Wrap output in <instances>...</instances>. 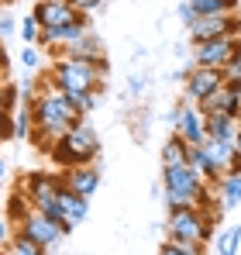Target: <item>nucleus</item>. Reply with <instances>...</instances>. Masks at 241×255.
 <instances>
[{
	"label": "nucleus",
	"instance_id": "1",
	"mask_svg": "<svg viewBox=\"0 0 241 255\" xmlns=\"http://www.w3.org/2000/svg\"><path fill=\"white\" fill-rule=\"evenodd\" d=\"M28 111H31V121H35V131H31L28 141H31L38 152H45V155L55 148V141H59L69 128L83 125V118H86L80 107L52 83L48 73L38 80V97H35V104H31Z\"/></svg>",
	"mask_w": 241,
	"mask_h": 255
},
{
	"label": "nucleus",
	"instance_id": "2",
	"mask_svg": "<svg viewBox=\"0 0 241 255\" xmlns=\"http://www.w3.org/2000/svg\"><path fill=\"white\" fill-rule=\"evenodd\" d=\"M48 76H52V83L59 86L83 114H86V111H93L97 100H100V90H104V80H107V59H104V62H86V59H69V55H62V59L52 62Z\"/></svg>",
	"mask_w": 241,
	"mask_h": 255
},
{
	"label": "nucleus",
	"instance_id": "3",
	"mask_svg": "<svg viewBox=\"0 0 241 255\" xmlns=\"http://www.w3.org/2000/svg\"><path fill=\"white\" fill-rule=\"evenodd\" d=\"M97 155H100V138H97L93 128L83 121V125L69 128L55 141V148L48 152V162L55 166V172H62V169H76V166H93Z\"/></svg>",
	"mask_w": 241,
	"mask_h": 255
},
{
	"label": "nucleus",
	"instance_id": "4",
	"mask_svg": "<svg viewBox=\"0 0 241 255\" xmlns=\"http://www.w3.org/2000/svg\"><path fill=\"white\" fill-rule=\"evenodd\" d=\"M217 217H221V211L203 214L200 207H172L169 221H165L169 242H183V245H203V242H210L214 231H217Z\"/></svg>",
	"mask_w": 241,
	"mask_h": 255
},
{
	"label": "nucleus",
	"instance_id": "5",
	"mask_svg": "<svg viewBox=\"0 0 241 255\" xmlns=\"http://www.w3.org/2000/svg\"><path fill=\"white\" fill-rule=\"evenodd\" d=\"M203 186H207V179H203L190 162H186V166L162 169V190H165L169 211H172V207H197V193H200Z\"/></svg>",
	"mask_w": 241,
	"mask_h": 255
},
{
	"label": "nucleus",
	"instance_id": "6",
	"mask_svg": "<svg viewBox=\"0 0 241 255\" xmlns=\"http://www.w3.org/2000/svg\"><path fill=\"white\" fill-rule=\"evenodd\" d=\"M17 186L28 193V200H31V207H35V211L48 214L52 221L59 217V193H62V179H59V172L35 169V172H28Z\"/></svg>",
	"mask_w": 241,
	"mask_h": 255
},
{
	"label": "nucleus",
	"instance_id": "7",
	"mask_svg": "<svg viewBox=\"0 0 241 255\" xmlns=\"http://www.w3.org/2000/svg\"><path fill=\"white\" fill-rule=\"evenodd\" d=\"M231 62H241V38L224 35L214 42L193 45V66H214V69H228Z\"/></svg>",
	"mask_w": 241,
	"mask_h": 255
},
{
	"label": "nucleus",
	"instance_id": "8",
	"mask_svg": "<svg viewBox=\"0 0 241 255\" xmlns=\"http://www.w3.org/2000/svg\"><path fill=\"white\" fill-rule=\"evenodd\" d=\"M224 35H235L241 38V14H210V17H197L193 28H190V38L193 45L200 42H214V38H224Z\"/></svg>",
	"mask_w": 241,
	"mask_h": 255
},
{
	"label": "nucleus",
	"instance_id": "9",
	"mask_svg": "<svg viewBox=\"0 0 241 255\" xmlns=\"http://www.w3.org/2000/svg\"><path fill=\"white\" fill-rule=\"evenodd\" d=\"M228 83V73L224 69H214V66H193L186 83H183V93H186V104H203L214 90Z\"/></svg>",
	"mask_w": 241,
	"mask_h": 255
},
{
	"label": "nucleus",
	"instance_id": "10",
	"mask_svg": "<svg viewBox=\"0 0 241 255\" xmlns=\"http://www.w3.org/2000/svg\"><path fill=\"white\" fill-rule=\"evenodd\" d=\"M17 231H21L24 238H31L35 245H41L45 252H48L55 242H62V238H66L62 224H59V221H52L48 214H41V211H31L21 224H17Z\"/></svg>",
	"mask_w": 241,
	"mask_h": 255
},
{
	"label": "nucleus",
	"instance_id": "11",
	"mask_svg": "<svg viewBox=\"0 0 241 255\" xmlns=\"http://www.w3.org/2000/svg\"><path fill=\"white\" fill-rule=\"evenodd\" d=\"M31 14L41 24V31H62V28H69V24H76V21L86 17L80 10H73L66 0H38Z\"/></svg>",
	"mask_w": 241,
	"mask_h": 255
},
{
	"label": "nucleus",
	"instance_id": "12",
	"mask_svg": "<svg viewBox=\"0 0 241 255\" xmlns=\"http://www.w3.org/2000/svg\"><path fill=\"white\" fill-rule=\"evenodd\" d=\"M176 134L190 145V148H197L207 141V114H203L197 104H179L176 107Z\"/></svg>",
	"mask_w": 241,
	"mask_h": 255
},
{
	"label": "nucleus",
	"instance_id": "13",
	"mask_svg": "<svg viewBox=\"0 0 241 255\" xmlns=\"http://www.w3.org/2000/svg\"><path fill=\"white\" fill-rule=\"evenodd\" d=\"M203 114H228V118H241V80H228L221 90H214L203 104H197Z\"/></svg>",
	"mask_w": 241,
	"mask_h": 255
},
{
	"label": "nucleus",
	"instance_id": "14",
	"mask_svg": "<svg viewBox=\"0 0 241 255\" xmlns=\"http://www.w3.org/2000/svg\"><path fill=\"white\" fill-rule=\"evenodd\" d=\"M86 217H90V200L62 186V193H59V217H55V221L62 224V231L69 235V231H73L76 224H83Z\"/></svg>",
	"mask_w": 241,
	"mask_h": 255
},
{
	"label": "nucleus",
	"instance_id": "15",
	"mask_svg": "<svg viewBox=\"0 0 241 255\" xmlns=\"http://www.w3.org/2000/svg\"><path fill=\"white\" fill-rule=\"evenodd\" d=\"M59 179H62L66 190H73V193H80V197L90 200L97 193V186H100V169L97 166H76V169H62Z\"/></svg>",
	"mask_w": 241,
	"mask_h": 255
},
{
	"label": "nucleus",
	"instance_id": "16",
	"mask_svg": "<svg viewBox=\"0 0 241 255\" xmlns=\"http://www.w3.org/2000/svg\"><path fill=\"white\" fill-rule=\"evenodd\" d=\"M62 55H69V59H86V62H104V42L93 35V31H86L83 38H76L73 45H66L62 52H59V59Z\"/></svg>",
	"mask_w": 241,
	"mask_h": 255
},
{
	"label": "nucleus",
	"instance_id": "17",
	"mask_svg": "<svg viewBox=\"0 0 241 255\" xmlns=\"http://www.w3.org/2000/svg\"><path fill=\"white\" fill-rule=\"evenodd\" d=\"M241 121L238 118H228V114H207V138L214 141H235Z\"/></svg>",
	"mask_w": 241,
	"mask_h": 255
},
{
	"label": "nucleus",
	"instance_id": "18",
	"mask_svg": "<svg viewBox=\"0 0 241 255\" xmlns=\"http://www.w3.org/2000/svg\"><path fill=\"white\" fill-rule=\"evenodd\" d=\"M190 162V145L179 138V134H169L165 145H162V169H172V166H186Z\"/></svg>",
	"mask_w": 241,
	"mask_h": 255
},
{
	"label": "nucleus",
	"instance_id": "19",
	"mask_svg": "<svg viewBox=\"0 0 241 255\" xmlns=\"http://www.w3.org/2000/svg\"><path fill=\"white\" fill-rule=\"evenodd\" d=\"M217 204H221V214L238 207L241 204V176H224L217 183Z\"/></svg>",
	"mask_w": 241,
	"mask_h": 255
},
{
	"label": "nucleus",
	"instance_id": "20",
	"mask_svg": "<svg viewBox=\"0 0 241 255\" xmlns=\"http://www.w3.org/2000/svg\"><path fill=\"white\" fill-rule=\"evenodd\" d=\"M31 211H35V207H31V200H28V193L17 186V190L10 193V200H7V211H3V217H7V221L17 228V224H21V221H24Z\"/></svg>",
	"mask_w": 241,
	"mask_h": 255
},
{
	"label": "nucleus",
	"instance_id": "21",
	"mask_svg": "<svg viewBox=\"0 0 241 255\" xmlns=\"http://www.w3.org/2000/svg\"><path fill=\"white\" fill-rule=\"evenodd\" d=\"M238 245H241V224H231V228H224L221 235H214L217 255H238Z\"/></svg>",
	"mask_w": 241,
	"mask_h": 255
},
{
	"label": "nucleus",
	"instance_id": "22",
	"mask_svg": "<svg viewBox=\"0 0 241 255\" xmlns=\"http://www.w3.org/2000/svg\"><path fill=\"white\" fill-rule=\"evenodd\" d=\"M7 252H10V255H45V249L35 245L31 238H24L21 231H14V235H10V242H7Z\"/></svg>",
	"mask_w": 241,
	"mask_h": 255
},
{
	"label": "nucleus",
	"instance_id": "23",
	"mask_svg": "<svg viewBox=\"0 0 241 255\" xmlns=\"http://www.w3.org/2000/svg\"><path fill=\"white\" fill-rule=\"evenodd\" d=\"M14 131H17V141H28V138H31L35 121H31V111H28V107H17V111H14Z\"/></svg>",
	"mask_w": 241,
	"mask_h": 255
},
{
	"label": "nucleus",
	"instance_id": "24",
	"mask_svg": "<svg viewBox=\"0 0 241 255\" xmlns=\"http://www.w3.org/2000/svg\"><path fill=\"white\" fill-rule=\"evenodd\" d=\"M17 35L24 38V45H38V42H41V24L35 21V14L21 17V28H17Z\"/></svg>",
	"mask_w": 241,
	"mask_h": 255
},
{
	"label": "nucleus",
	"instance_id": "25",
	"mask_svg": "<svg viewBox=\"0 0 241 255\" xmlns=\"http://www.w3.org/2000/svg\"><path fill=\"white\" fill-rule=\"evenodd\" d=\"M21 66L28 69V73H38L41 69V52L35 45H24V52H21Z\"/></svg>",
	"mask_w": 241,
	"mask_h": 255
},
{
	"label": "nucleus",
	"instance_id": "26",
	"mask_svg": "<svg viewBox=\"0 0 241 255\" xmlns=\"http://www.w3.org/2000/svg\"><path fill=\"white\" fill-rule=\"evenodd\" d=\"M159 255H200V245H183V242H165Z\"/></svg>",
	"mask_w": 241,
	"mask_h": 255
},
{
	"label": "nucleus",
	"instance_id": "27",
	"mask_svg": "<svg viewBox=\"0 0 241 255\" xmlns=\"http://www.w3.org/2000/svg\"><path fill=\"white\" fill-rule=\"evenodd\" d=\"M14 138H17V131H14V114L7 111V114L0 118V145H3V141H14Z\"/></svg>",
	"mask_w": 241,
	"mask_h": 255
},
{
	"label": "nucleus",
	"instance_id": "28",
	"mask_svg": "<svg viewBox=\"0 0 241 255\" xmlns=\"http://www.w3.org/2000/svg\"><path fill=\"white\" fill-rule=\"evenodd\" d=\"M17 28H21V21H14V17H10V14L3 10V14H0V38H7V35H14Z\"/></svg>",
	"mask_w": 241,
	"mask_h": 255
},
{
	"label": "nucleus",
	"instance_id": "29",
	"mask_svg": "<svg viewBox=\"0 0 241 255\" xmlns=\"http://www.w3.org/2000/svg\"><path fill=\"white\" fill-rule=\"evenodd\" d=\"M179 21H183L186 28H193V21H197V10H193V3H190V0H183V3H179Z\"/></svg>",
	"mask_w": 241,
	"mask_h": 255
},
{
	"label": "nucleus",
	"instance_id": "30",
	"mask_svg": "<svg viewBox=\"0 0 241 255\" xmlns=\"http://www.w3.org/2000/svg\"><path fill=\"white\" fill-rule=\"evenodd\" d=\"M66 3H69L73 10H80V14H90V10H93V7H100L104 0H66Z\"/></svg>",
	"mask_w": 241,
	"mask_h": 255
},
{
	"label": "nucleus",
	"instance_id": "31",
	"mask_svg": "<svg viewBox=\"0 0 241 255\" xmlns=\"http://www.w3.org/2000/svg\"><path fill=\"white\" fill-rule=\"evenodd\" d=\"M10 228H14V224H10V221H7V217L0 214V245H7V242H10V235H14Z\"/></svg>",
	"mask_w": 241,
	"mask_h": 255
},
{
	"label": "nucleus",
	"instance_id": "32",
	"mask_svg": "<svg viewBox=\"0 0 241 255\" xmlns=\"http://www.w3.org/2000/svg\"><path fill=\"white\" fill-rule=\"evenodd\" d=\"M0 73L7 76V48H3V38H0Z\"/></svg>",
	"mask_w": 241,
	"mask_h": 255
},
{
	"label": "nucleus",
	"instance_id": "33",
	"mask_svg": "<svg viewBox=\"0 0 241 255\" xmlns=\"http://www.w3.org/2000/svg\"><path fill=\"white\" fill-rule=\"evenodd\" d=\"M235 159H241V128H238V134H235Z\"/></svg>",
	"mask_w": 241,
	"mask_h": 255
},
{
	"label": "nucleus",
	"instance_id": "34",
	"mask_svg": "<svg viewBox=\"0 0 241 255\" xmlns=\"http://www.w3.org/2000/svg\"><path fill=\"white\" fill-rule=\"evenodd\" d=\"M3 176H7V162L0 159V183H3Z\"/></svg>",
	"mask_w": 241,
	"mask_h": 255
},
{
	"label": "nucleus",
	"instance_id": "35",
	"mask_svg": "<svg viewBox=\"0 0 241 255\" xmlns=\"http://www.w3.org/2000/svg\"><path fill=\"white\" fill-rule=\"evenodd\" d=\"M3 114H7V107H3V100H0V118H3Z\"/></svg>",
	"mask_w": 241,
	"mask_h": 255
},
{
	"label": "nucleus",
	"instance_id": "36",
	"mask_svg": "<svg viewBox=\"0 0 241 255\" xmlns=\"http://www.w3.org/2000/svg\"><path fill=\"white\" fill-rule=\"evenodd\" d=\"M10 3H14V0H0V7H10Z\"/></svg>",
	"mask_w": 241,
	"mask_h": 255
},
{
	"label": "nucleus",
	"instance_id": "37",
	"mask_svg": "<svg viewBox=\"0 0 241 255\" xmlns=\"http://www.w3.org/2000/svg\"><path fill=\"white\" fill-rule=\"evenodd\" d=\"M0 80H3V73H0ZM0 86H3V83H0Z\"/></svg>",
	"mask_w": 241,
	"mask_h": 255
},
{
	"label": "nucleus",
	"instance_id": "38",
	"mask_svg": "<svg viewBox=\"0 0 241 255\" xmlns=\"http://www.w3.org/2000/svg\"><path fill=\"white\" fill-rule=\"evenodd\" d=\"M238 10H241V0H238Z\"/></svg>",
	"mask_w": 241,
	"mask_h": 255
},
{
	"label": "nucleus",
	"instance_id": "39",
	"mask_svg": "<svg viewBox=\"0 0 241 255\" xmlns=\"http://www.w3.org/2000/svg\"><path fill=\"white\" fill-rule=\"evenodd\" d=\"M190 3H193V0H190Z\"/></svg>",
	"mask_w": 241,
	"mask_h": 255
}]
</instances>
